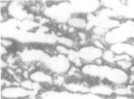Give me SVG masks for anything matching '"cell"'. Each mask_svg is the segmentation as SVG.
<instances>
[{
    "label": "cell",
    "mask_w": 134,
    "mask_h": 99,
    "mask_svg": "<svg viewBox=\"0 0 134 99\" xmlns=\"http://www.w3.org/2000/svg\"><path fill=\"white\" fill-rule=\"evenodd\" d=\"M103 40L108 47L116 43L134 41V21H121L118 26L109 30L104 35Z\"/></svg>",
    "instance_id": "cell-1"
},
{
    "label": "cell",
    "mask_w": 134,
    "mask_h": 99,
    "mask_svg": "<svg viewBox=\"0 0 134 99\" xmlns=\"http://www.w3.org/2000/svg\"><path fill=\"white\" fill-rule=\"evenodd\" d=\"M41 12L43 16L57 24L66 23L73 15L70 1L51 3L42 6Z\"/></svg>",
    "instance_id": "cell-2"
},
{
    "label": "cell",
    "mask_w": 134,
    "mask_h": 99,
    "mask_svg": "<svg viewBox=\"0 0 134 99\" xmlns=\"http://www.w3.org/2000/svg\"><path fill=\"white\" fill-rule=\"evenodd\" d=\"M72 65L67 56L55 52L48 54L39 67L46 70L53 75L66 76Z\"/></svg>",
    "instance_id": "cell-3"
},
{
    "label": "cell",
    "mask_w": 134,
    "mask_h": 99,
    "mask_svg": "<svg viewBox=\"0 0 134 99\" xmlns=\"http://www.w3.org/2000/svg\"><path fill=\"white\" fill-rule=\"evenodd\" d=\"M38 99H106L91 92L84 93H73L61 88L42 90L38 96Z\"/></svg>",
    "instance_id": "cell-4"
},
{
    "label": "cell",
    "mask_w": 134,
    "mask_h": 99,
    "mask_svg": "<svg viewBox=\"0 0 134 99\" xmlns=\"http://www.w3.org/2000/svg\"><path fill=\"white\" fill-rule=\"evenodd\" d=\"M48 54L40 48L25 47L20 50L17 55L20 63L30 66L41 64Z\"/></svg>",
    "instance_id": "cell-5"
},
{
    "label": "cell",
    "mask_w": 134,
    "mask_h": 99,
    "mask_svg": "<svg viewBox=\"0 0 134 99\" xmlns=\"http://www.w3.org/2000/svg\"><path fill=\"white\" fill-rule=\"evenodd\" d=\"M39 92L29 91L20 85H12L1 88L2 97L6 99H22L27 97L38 98Z\"/></svg>",
    "instance_id": "cell-6"
},
{
    "label": "cell",
    "mask_w": 134,
    "mask_h": 99,
    "mask_svg": "<svg viewBox=\"0 0 134 99\" xmlns=\"http://www.w3.org/2000/svg\"><path fill=\"white\" fill-rule=\"evenodd\" d=\"M104 81L113 86L128 84L130 82V74L116 65H110Z\"/></svg>",
    "instance_id": "cell-7"
},
{
    "label": "cell",
    "mask_w": 134,
    "mask_h": 99,
    "mask_svg": "<svg viewBox=\"0 0 134 99\" xmlns=\"http://www.w3.org/2000/svg\"><path fill=\"white\" fill-rule=\"evenodd\" d=\"M74 14L87 16L95 14L101 7L100 1H70Z\"/></svg>",
    "instance_id": "cell-8"
},
{
    "label": "cell",
    "mask_w": 134,
    "mask_h": 99,
    "mask_svg": "<svg viewBox=\"0 0 134 99\" xmlns=\"http://www.w3.org/2000/svg\"><path fill=\"white\" fill-rule=\"evenodd\" d=\"M103 51L90 43L79 46L77 53L83 64H86L94 63L97 58L101 57Z\"/></svg>",
    "instance_id": "cell-9"
},
{
    "label": "cell",
    "mask_w": 134,
    "mask_h": 99,
    "mask_svg": "<svg viewBox=\"0 0 134 99\" xmlns=\"http://www.w3.org/2000/svg\"><path fill=\"white\" fill-rule=\"evenodd\" d=\"M29 78L42 85H53L54 75L43 68L36 67L31 71L29 73Z\"/></svg>",
    "instance_id": "cell-10"
},
{
    "label": "cell",
    "mask_w": 134,
    "mask_h": 99,
    "mask_svg": "<svg viewBox=\"0 0 134 99\" xmlns=\"http://www.w3.org/2000/svg\"><path fill=\"white\" fill-rule=\"evenodd\" d=\"M90 92L108 99L114 95V86L104 81H97L91 84Z\"/></svg>",
    "instance_id": "cell-11"
},
{
    "label": "cell",
    "mask_w": 134,
    "mask_h": 99,
    "mask_svg": "<svg viewBox=\"0 0 134 99\" xmlns=\"http://www.w3.org/2000/svg\"><path fill=\"white\" fill-rule=\"evenodd\" d=\"M91 84L82 80H74L65 82L62 87V88L73 93H84L90 92Z\"/></svg>",
    "instance_id": "cell-12"
},
{
    "label": "cell",
    "mask_w": 134,
    "mask_h": 99,
    "mask_svg": "<svg viewBox=\"0 0 134 99\" xmlns=\"http://www.w3.org/2000/svg\"><path fill=\"white\" fill-rule=\"evenodd\" d=\"M108 48L116 55L126 54L132 58L134 57V41L114 44Z\"/></svg>",
    "instance_id": "cell-13"
},
{
    "label": "cell",
    "mask_w": 134,
    "mask_h": 99,
    "mask_svg": "<svg viewBox=\"0 0 134 99\" xmlns=\"http://www.w3.org/2000/svg\"><path fill=\"white\" fill-rule=\"evenodd\" d=\"M88 21L86 15L74 14L68 21L66 24L77 30H85Z\"/></svg>",
    "instance_id": "cell-14"
},
{
    "label": "cell",
    "mask_w": 134,
    "mask_h": 99,
    "mask_svg": "<svg viewBox=\"0 0 134 99\" xmlns=\"http://www.w3.org/2000/svg\"><path fill=\"white\" fill-rule=\"evenodd\" d=\"M133 89L134 85L130 83L126 85L114 86V95L131 96Z\"/></svg>",
    "instance_id": "cell-15"
},
{
    "label": "cell",
    "mask_w": 134,
    "mask_h": 99,
    "mask_svg": "<svg viewBox=\"0 0 134 99\" xmlns=\"http://www.w3.org/2000/svg\"><path fill=\"white\" fill-rule=\"evenodd\" d=\"M20 85L29 91H35L40 92L43 90V85L36 83L29 78L23 79L20 82Z\"/></svg>",
    "instance_id": "cell-16"
},
{
    "label": "cell",
    "mask_w": 134,
    "mask_h": 99,
    "mask_svg": "<svg viewBox=\"0 0 134 99\" xmlns=\"http://www.w3.org/2000/svg\"><path fill=\"white\" fill-rule=\"evenodd\" d=\"M116 54H114L108 47L103 51L102 58L106 64L115 65L116 62Z\"/></svg>",
    "instance_id": "cell-17"
},
{
    "label": "cell",
    "mask_w": 134,
    "mask_h": 99,
    "mask_svg": "<svg viewBox=\"0 0 134 99\" xmlns=\"http://www.w3.org/2000/svg\"><path fill=\"white\" fill-rule=\"evenodd\" d=\"M15 42L14 39L11 38L1 37V45L9 49L14 45Z\"/></svg>",
    "instance_id": "cell-18"
},
{
    "label": "cell",
    "mask_w": 134,
    "mask_h": 99,
    "mask_svg": "<svg viewBox=\"0 0 134 99\" xmlns=\"http://www.w3.org/2000/svg\"><path fill=\"white\" fill-rule=\"evenodd\" d=\"M22 99H38V98H34V97H25Z\"/></svg>",
    "instance_id": "cell-19"
},
{
    "label": "cell",
    "mask_w": 134,
    "mask_h": 99,
    "mask_svg": "<svg viewBox=\"0 0 134 99\" xmlns=\"http://www.w3.org/2000/svg\"><path fill=\"white\" fill-rule=\"evenodd\" d=\"M1 99H6V98H4V97H1Z\"/></svg>",
    "instance_id": "cell-20"
},
{
    "label": "cell",
    "mask_w": 134,
    "mask_h": 99,
    "mask_svg": "<svg viewBox=\"0 0 134 99\" xmlns=\"http://www.w3.org/2000/svg\"><path fill=\"white\" fill-rule=\"evenodd\" d=\"M132 60H133V63H134V57L132 58Z\"/></svg>",
    "instance_id": "cell-21"
},
{
    "label": "cell",
    "mask_w": 134,
    "mask_h": 99,
    "mask_svg": "<svg viewBox=\"0 0 134 99\" xmlns=\"http://www.w3.org/2000/svg\"><path fill=\"white\" fill-rule=\"evenodd\" d=\"M132 99H133V98H132Z\"/></svg>",
    "instance_id": "cell-22"
}]
</instances>
